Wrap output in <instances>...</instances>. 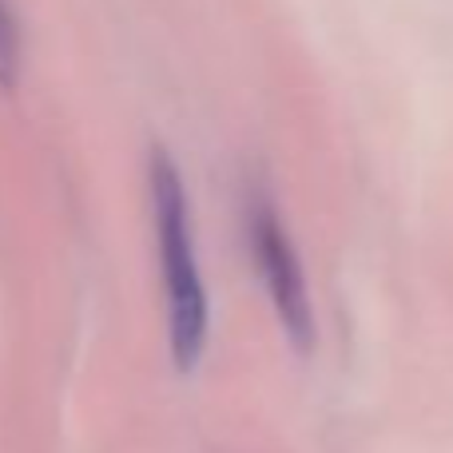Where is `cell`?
<instances>
[{"mask_svg": "<svg viewBox=\"0 0 453 453\" xmlns=\"http://www.w3.org/2000/svg\"><path fill=\"white\" fill-rule=\"evenodd\" d=\"M151 183V215H156L159 242V274H164V303H167V342L180 370H196L207 346V287L196 258V234H191L188 188L164 148L151 151L148 164Z\"/></svg>", "mask_w": 453, "mask_h": 453, "instance_id": "6da1fadb", "label": "cell"}, {"mask_svg": "<svg viewBox=\"0 0 453 453\" xmlns=\"http://www.w3.org/2000/svg\"><path fill=\"white\" fill-rule=\"evenodd\" d=\"M247 231H250V255H255L258 279H263L266 295H271L279 322L287 330V338L295 342V350H311L314 346V306H311V290H306L303 266L298 255L287 239L279 211L271 207L266 196H255L247 207Z\"/></svg>", "mask_w": 453, "mask_h": 453, "instance_id": "7a4b0ae2", "label": "cell"}, {"mask_svg": "<svg viewBox=\"0 0 453 453\" xmlns=\"http://www.w3.org/2000/svg\"><path fill=\"white\" fill-rule=\"evenodd\" d=\"M20 84V24L8 0H0V88L12 92Z\"/></svg>", "mask_w": 453, "mask_h": 453, "instance_id": "3957f363", "label": "cell"}]
</instances>
